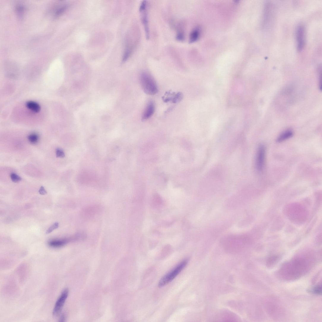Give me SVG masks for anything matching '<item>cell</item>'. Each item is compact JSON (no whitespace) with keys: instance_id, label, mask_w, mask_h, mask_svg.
Listing matches in <instances>:
<instances>
[{"instance_id":"6da1fadb","label":"cell","mask_w":322,"mask_h":322,"mask_svg":"<svg viewBox=\"0 0 322 322\" xmlns=\"http://www.w3.org/2000/svg\"><path fill=\"white\" fill-rule=\"evenodd\" d=\"M139 79L141 86L145 93L150 95H154L158 93L156 83L150 73L144 72H141Z\"/></svg>"},{"instance_id":"7a4b0ae2","label":"cell","mask_w":322,"mask_h":322,"mask_svg":"<svg viewBox=\"0 0 322 322\" xmlns=\"http://www.w3.org/2000/svg\"><path fill=\"white\" fill-rule=\"evenodd\" d=\"M188 263L187 260H184L179 263L175 268L161 279L158 283V287L161 288L164 286L172 282L185 267Z\"/></svg>"},{"instance_id":"3957f363","label":"cell","mask_w":322,"mask_h":322,"mask_svg":"<svg viewBox=\"0 0 322 322\" xmlns=\"http://www.w3.org/2000/svg\"><path fill=\"white\" fill-rule=\"evenodd\" d=\"M147 7V1H142L140 5L139 12L142 23L144 28L146 38L147 40H149L150 37V32Z\"/></svg>"},{"instance_id":"277c9868","label":"cell","mask_w":322,"mask_h":322,"mask_svg":"<svg viewBox=\"0 0 322 322\" xmlns=\"http://www.w3.org/2000/svg\"><path fill=\"white\" fill-rule=\"evenodd\" d=\"M266 155V148L265 145H260L258 147L256 158V168L258 172L263 171L264 167Z\"/></svg>"},{"instance_id":"5b68a950","label":"cell","mask_w":322,"mask_h":322,"mask_svg":"<svg viewBox=\"0 0 322 322\" xmlns=\"http://www.w3.org/2000/svg\"><path fill=\"white\" fill-rule=\"evenodd\" d=\"M69 294L68 290L65 289L63 290L60 296L56 301L53 311L52 315L56 317L60 313L64 306Z\"/></svg>"},{"instance_id":"8992f818","label":"cell","mask_w":322,"mask_h":322,"mask_svg":"<svg viewBox=\"0 0 322 322\" xmlns=\"http://www.w3.org/2000/svg\"><path fill=\"white\" fill-rule=\"evenodd\" d=\"M296 37L297 41V50L299 52L301 51L304 48V29L302 25H299L296 31Z\"/></svg>"},{"instance_id":"52a82bcc","label":"cell","mask_w":322,"mask_h":322,"mask_svg":"<svg viewBox=\"0 0 322 322\" xmlns=\"http://www.w3.org/2000/svg\"><path fill=\"white\" fill-rule=\"evenodd\" d=\"M155 109V104L153 101H149L142 114V120L145 121L150 118L154 114Z\"/></svg>"},{"instance_id":"ba28073f","label":"cell","mask_w":322,"mask_h":322,"mask_svg":"<svg viewBox=\"0 0 322 322\" xmlns=\"http://www.w3.org/2000/svg\"><path fill=\"white\" fill-rule=\"evenodd\" d=\"M272 7L270 3H267L264 8L263 15V26H266L270 22L272 15Z\"/></svg>"},{"instance_id":"9c48e42d","label":"cell","mask_w":322,"mask_h":322,"mask_svg":"<svg viewBox=\"0 0 322 322\" xmlns=\"http://www.w3.org/2000/svg\"><path fill=\"white\" fill-rule=\"evenodd\" d=\"M68 7V5L66 4L59 5L56 6L53 10L54 17L57 18L60 17L65 12Z\"/></svg>"},{"instance_id":"30bf717a","label":"cell","mask_w":322,"mask_h":322,"mask_svg":"<svg viewBox=\"0 0 322 322\" xmlns=\"http://www.w3.org/2000/svg\"><path fill=\"white\" fill-rule=\"evenodd\" d=\"M294 133L292 130L288 129L283 132L280 135L277 139V141L278 142H281L291 138L293 136Z\"/></svg>"},{"instance_id":"8fae6325","label":"cell","mask_w":322,"mask_h":322,"mask_svg":"<svg viewBox=\"0 0 322 322\" xmlns=\"http://www.w3.org/2000/svg\"><path fill=\"white\" fill-rule=\"evenodd\" d=\"M26 105L28 109L34 113L39 112L41 109L39 104L33 101H29L26 103Z\"/></svg>"},{"instance_id":"7c38bea8","label":"cell","mask_w":322,"mask_h":322,"mask_svg":"<svg viewBox=\"0 0 322 322\" xmlns=\"http://www.w3.org/2000/svg\"><path fill=\"white\" fill-rule=\"evenodd\" d=\"M199 30L198 28L194 29L190 35L189 43H192L196 42L199 38Z\"/></svg>"},{"instance_id":"4fadbf2b","label":"cell","mask_w":322,"mask_h":322,"mask_svg":"<svg viewBox=\"0 0 322 322\" xmlns=\"http://www.w3.org/2000/svg\"><path fill=\"white\" fill-rule=\"evenodd\" d=\"M25 10L24 5L22 4H18L15 6V10L18 17L20 18L23 17Z\"/></svg>"},{"instance_id":"5bb4252c","label":"cell","mask_w":322,"mask_h":322,"mask_svg":"<svg viewBox=\"0 0 322 322\" xmlns=\"http://www.w3.org/2000/svg\"><path fill=\"white\" fill-rule=\"evenodd\" d=\"M28 139L31 144L35 145L38 143L39 140V136L37 134L33 133L28 136Z\"/></svg>"},{"instance_id":"9a60e30c","label":"cell","mask_w":322,"mask_h":322,"mask_svg":"<svg viewBox=\"0 0 322 322\" xmlns=\"http://www.w3.org/2000/svg\"><path fill=\"white\" fill-rule=\"evenodd\" d=\"M183 98V94L181 92H178L172 96L171 101L173 103L176 104L180 102Z\"/></svg>"},{"instance_id":"2e32d148","label":"cell","mask_w":322,"mask_h":322,"mask_svg":"<svg viewBox=\"0 0 322 322\" xmlns=\"http://www.w3.org/2000/svg\"><path fill=\"white\" fill-rule=\"evenodd\" d=\"M67 240L61 241H53L50 242L49 245L52 247H60L65 245L68 242Z\"/></svg>"},{"instance_id":"e0dca14e","label":"cell","mask_w":322,"mask_h":322,"mask_svg":"<svg viewBox=\"0 0 322 322\" xmlns=\"http://www.w3.org/2000/svg\"><path fill=\"white\" fill-rule=\"evenodd\" d=\"M10 177L12 181L15 183H18L22 180V178L19 175L15 173L10 174Z\"/></svg>"},{"instance_id":"ac0fdd59","label":"cell","mask_w":322,"mask_h":322,"mask_svg":"<svg viewBox=\"0 0 322 322\" xmlns=\"http://www.w3.org/2000/svg\"><path fill=\"white\" fill-rule=\"evenodd\" d=\"M176 39L178 41H182L184 40L185 35L182 30H178L176 35Z\"/></svg>"},{"instance_id":"d6986e66","label":"cell","mask_w":322,"mask_h":322,"mask_svg":"<svg viewBox=\"0 0 322 322\" xmlns=\"http://www.w3.org/2000/svg\"><path fill=\"white\" fill-rule=\"evenodd\" d=\"M59 224L58 223H55L52 225L47 230L46 232V234H48L51 233L55 229L58 228Z\"/></svg>"},{"instance_id":"ffe728a7","label":"cell","mask_w":322,"mask_h":322,"mask_svg":"<svg viewBox=\"0 0 322 322\" xmlns=\"http://www.w3.org/2000/svg\"><path fill=\"white\" fill-rule=\"evenodd\" d=\"M56 156L57 158H63L65 156V153L62 149L57 148L55 151Z\"/></svg>"},{"instance_id":"44dd1931","label":"cell","mask_w":322,"mask_h":322,"mask_svg":"<svg viewBox=\"0 0 322 322\" xmlns=\"http://www.w3.org/2000/svg\"><path fill=\"white\" fill-rule=\"evenodd\" d=\"M313 292L316 294H320L321 293V287L318 286L315 287L313 289Z\"/></svg>"},{"instance_id":"7402d4cb","label":"cell","mask_w":322,"mask_h":322,"mask_svg":"<svg viewBox=\"0 0 322 322\" xmlns=\"http://www.w3.org/2000/svg\"><path fill=\"white\" fill-rule=\"evenodd\" d=\"M39 194L42 195H44L47 193V192L45 190L44 187L43 186H41L39 189Z\"/></svg>"},{"instance_id":"603a6c76","label":"cell","mask_w":322,"mask_h":322,"mask_svg":"<svg viewBox=\"0 0 322 322\" xmlns=\"http://www.w3.org/2000/svg\"><path fill=\"white\" fill-rule=\"evenodd\" d=\"M65 319V316L64 314H63L61 315V317L60 318L59 320L60 321H64Z\"/></svg>"}]
</instances>
